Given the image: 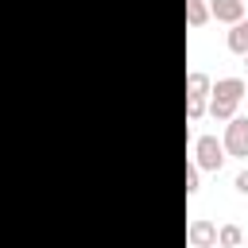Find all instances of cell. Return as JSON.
Returning <instances> with one entry per match:
<instances>
[{"label":"cell","mask_w":248,"mask_h":248,"mask_svg":"<svg viewBox=\"0 0 248 248\" xmlns=\"http://www.w3.org/2000/svg\"><path fill=\"white\" fill-rule=\"evenodd\" d=\"M194 163H198V170H221L225 167V143L217 140V136H198L194 140Z\"/></svg>","instance_id":"1"},{"label":"cell","mask_w":248,"mask_h":248,"mask_svg":"<svg viewBox=\"0 0 248 248\" xmlns=\"http://www.w3.org/2000/svg\"><path fill=\"white\" fill-rule=\"evenodd\" d=\"M225 155H236V159H248V116H232L225 120Z\"/></svg>","instance_id":"2"},{"label":"cell","mask_w":248,"mask_h":248,"mask_svg":"<svg viewBox=\"0 0 248 248\" xmlns=\"http://www.w3.org/2000/svg\"><path fill=\"white\" fill-rule=\"evenodd\" d=\"M186 240H190V248H213L217 244V225L205 221V217H198V221H190Z\"/></svg>","instance_id":"3"},{"label":"cell","mask_w":248,"mask_h":248,"mask_svg":"<svg viewBox=\"0 0 248 248\" xmlns=\"http://www.w3.org/2000/svg\"><path fill=\"white\" fill-rule=\"evenodd\" d=\"M209 97H217V101H232V105H240L244 101V81L240 78H221L213 89H209Z\"/></svg>","instance_id":"4"},{"label":"cell","mask_w":248,"mask_h":248,"mask_svg":"<svg viewBox=\"0 0 248 248\" xmlns=\"http://www.w3.org/2000/svg\"><path fill=\"white\" fill-rule=\"evenodd\" d=\"M209 16L221 23H236V19H244V0H213Z\"/></svg>","instance_id":"5"},{"label":"cell","mask_w":248,"mask_h":248,"mask_svg":"<svg viewBox=\"0 0 248 248\" xmlns=\"http://www.w3.org/2000/svg\"><path fill=\"white\" fill-rule=\"evenodd\" d=\"M209 89H213V81H209L202 70L186 74V97H209Z\"/></svg>","instance_id":"6"},{"label":"cell","mask_w":248,"mask_h":248,"mask_svg":"<svg viewBox=\"0 0 248 248\" xmlns=\"http://www.w3.org/2000/svg\"><path fill=\"white\" fill-rule=\"evenodd\" d=\"M186 23L190 27H205L209 23V4L205 0H186Z\"/></svg>","instance_id":"7"},{"label":"cell","mask_w":248,"mask_h":248,"mask_svg":"<svg viewBox=\"0 0 248 248\" xmlns=\"http://www.w3.org/2000/svg\"><path fill=\"white\" fill-rule=\"evenodd\" d=\"M229 50L232 54H244L248 50V19H236L232 31H229Z\"/></svg>","instance_id":"8"},{"label":"cell","mask_w":248,"mask_h":248,"mask_svg":"<svg viewBox=\"0 0 248 248\" xmlns=\"http://www.w3.org/2000/svg\"><path fill=\"white\" fill-rule=\"evenodd\" d=\"M240 240H244L240 225H221V229H217V244H221V248H236Z\"/></svg>","instance_id":"9"},{"label":"cell","mask_w":248,"mask_h":248,"mask_svg":"<svg viewBox=\"0 0 248 248\" xmlns=\"http://www.w3.org/2000/svg\"><path fill=\"white\" fill-rule=\"evenodd\" d=\"M209 116H213V120H232V116H236V105H232V101L209 97Z\"/></svg>","instance_id":"10"},{"label":"cell","mask_w":248,"mask_h":248,"mask_svg":"<svg viewBox=\"0 0 248 248\" xmlns=\"http://www.w3.org/2000/svg\"><path fill=\"white\" fill-rule=\"evenodd\" d=\"M205 116V97H186V120H202Z\"/></svg>","instance_id":"11"},{"label":"cell","mask_w":248,"mask_h":248,"mask_svg":"<svg viewBox=\"0 0 248 248\" xmlns=\"http://www.w3.org/2000/svg\"><path fill=\"white\" fill-rule=\"evenodd\" d=\"M186 194H198V163L186 167Z\"/></svg>","instance_id":"12"},{"label":"cell","mask_w":248,"mask_h":248,"mask_svg":"<svg viewBox=\"0 0 248 248\" xmlns=\"http://www.w3.org/2000/svg\"><path fill=\"white\" fill-rule=\"evenodd\" d=\"M232 186H236V194H248V167L236 170V182H232Z\"/></svg>","instance_id":"13"},{"label":"cell","mask_w":248,"mask_h":248,"mask_svg":"<svg viewBox=\"0 0 248 248\" xmlns=\"http://www.w3.org/2000/svg\"><path fill=\"white\" fill-rule=\"evenodd\" d=\"M244 66H248V50H244Z\"/></svg>","instance_id":"14"},{"label":"cell","mask_w":248,"mask_h":248,"mask_svg":"<svg viewBox=\"0 0 248 248\" xmlns=\"http://www.w3.org/2000/svg\"><path fill=\"white\" fill-rule=\"evenodd\" d=\"M244 97H248V85H244Z\"/></svg>","instance_id":"15"}]
</instances>
